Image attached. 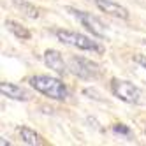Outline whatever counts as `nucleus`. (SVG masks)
<instances>
[{"instance_id": "nucleus-1", "label": "nucleus", "mask_w": 146, "mask_h": 146, "mask_svg": "<svg viewBox=\"0 0 146 146\" xmlns=\"http://www.w3.org/2000/svg\"><path fill=\"white\" fill-rule=\"evenodd\" d=\"M30 85L37 92L44 93L49 99L67 100V97H69V88L65 86V83L60 81L58 78H51V76H46V74H37V76L30 78Z\"/></svg>"}, {"instance_id": "nucleus-2", "label": "nucleus", "mask_w": 146, "mask_h": 146, "mask_svg": "<svg viewBox=\"0 0 146 146\" xmlns=\"http://www.w3.org/2000/svg\"><path fill=\"white\" fill-rule=\"evenodd\" d=\"M56 37L60 42L69 44V46H74L78 49H85V51H97V53H102L104 48L99 46L95 40H92L90 37L78 34V32H70V30H56Z\"/></svg>"}, {"instance_id": "nucleus-3", "label": "nucleus", "mask_w": 146, "mask_h": 146, "mask_svg": "<svg viewBox=\"0 0 146 146\" xmlns=\"http://www.w3.org/2000/svg\"><path fill=\"white\" fill-rule=\"evenodd\" d=\"M69 69L72 74L81 79H97L100 76V67L95 62L83 56H72L69 60Z\"/></svg>"}, {"instance_id": "nucleus-4", "label": "nucleus", "mask_w": 146, "mask_h": 146, "mask_svg": "<svg viewBox=\"0 0 146 146\" xmlns=\"http://www.w3.org/2000/svg\"><path fill=\"white\" fill-rule=\"evenodd\" d=\"M111 92L118 99H121L123 102H129V104H139L141 102V90L129 81H121L116 78L111 79Z\"/></svg>"}, {"instance_id": "nucleus-5", "label": "nucleus", "mask_w": 146, "mask_h": 146, "mask_svg": "<svg viewBox=\"0 0 146 146\" xmlns=\"http://www.w3.org/2000/svg\"><path fill=\"white\" fill-rule=\"evenodd\" d=\"M67 11H69L72 16H76L79 21H81V25L85 27L88 32H92V35L100 37V39L106 37V27H104V23L100 21L97 16H93L92 13L79 11V9H74V7H67Z\"/></svg>"}, {"instance_id": "nucleus-6", "label": "nucleus", "mask_w": 146, "mask_h": 146, "mask_svg": "<svg viewBox=\"0 0 146 146\" xmlns=\"http://www.w3.org/2000/svg\"><path fill=\"white\" fill-rule=\"evenodd\" d=\"M44 64L51 69V70H55L58 76H65L67 74V65H65V62L64 58H62L60 55V51L56 49H48L46 53H44Z\"/></svg>"}, {"instance_id": "nucleus-7", "label": "nucleus", "mask_w": 146, "mask_h": 146, "mask_svg": "<svg viewBox=\"0 0 146 146\" xmlns=\"http://www.w3.org/2000/svg\"><path fill=\"white\" fill-rule=\"evenodd\" d=\"M93 2H95V5L100 9L102 13L111 14L114 18H120V19H129V11L123 5L113 2V0H93Z\"/></svg>"}, {"instance_id": "nucleus-8", "label": "nucleus", "mask_w": 146, "mask_h": 146, "mask_svg": "<svg viewBox=\"0 0 146 146\" xmlns=\"http://www.w3.org/2000/svg\"><path fill=\"white\" fill-rule=\"evenodd\" d=\"M0 92H2L4 97L14 99V100H28V99H30V93H28L25 88L14 85V83H7V81H2V83H0Z\"/></svg>"}, {"instance_id": "nucleus-9", "label": "nucleus", "mask_w": 146, "mask_h": 146, "mask_svg": "<svg viewBox=\"0 0 146 146\" xmlns=\"http://www.w3.org/2000/svg\"><path fill=\"white\" fill-rule=\"evenodd\" d=\"M19 134H21V139L30 146H46L48 144V141H44L42 135H39L30 127H19Z\"/></svg>"}, {"instance_id": "nucleus-10", "label": "nucleus", "mask_w": 146, "mask_h": 146, "mask_svg": "<svg viewBox=\"0 0 146 146\" xmlns=\"http://www.w3.org/2000/svg\"><path fill=\"white\" fill-rule=\"evenodd\" d=\"M5 27H7V30H11V32L18 37V39H23V40H27V39H30L32 37V34H30V30L28 28H25L21 23H18V21H14V19H5V23H4Z\"/></svg>"}, {"instance_id": "nucleus-11", "label": "nucleus", "mask_w": 146, "mask_h": 146, "mask_svg": "<svg viewBox=\"0 0 146 146\" xmlns=\"http://www.w3.org/2000/svg\"><path fill=\"white\" fill-rule=\"evenodd\" d=\"M13 2H14V5L19 9V11H21V13H25V16L32 18V19L39 18V9H37V7H34L32 4L23 2V0H13Z\"/></svg>"}, {"instance_id": "nucleus-12", "label": "nucleus", "mask_w": 146, "mask_h": 146, "mask_svg": "<svg viewBox=\"0 0 146 146\" xmlns=\"http://www.w3.org/2000/svg\"><path fill=\"white\" fill-rule=\"evenodd\" d=\"M113 130L116 132V134L127 135V137H130V135H132V130L127 127V125H123V123H114V125H113Z\"/></svg>"}, {"instance_id": "nucleus-13", "label": "nucleus", "mask_w": 146, "mask_h": 146, "mask_svg": "<svg viewBox=\"0 0 146 146\" xmlns=\"http://www.w3.org/2000/svg\"><path fill=\"white\" fill-rule=\"evenodd\" d=\"M132 58H134L135 64H139V65H143V67L146 69V55H139V53H137V55H134Z\"/></svg>"}, {"instance_id": "nucleus-14", "label": "nucleus", "mask_w": 146, "mask_h": 146, "mask_svg": "<svg viewBox=\"0 0 146 146\" xmlns=\"http://www.w3.org/2000/svg\"><path fill=\"white\" fill-rule=\"evenodd\" d=\"M85 93H86V95H93V99H100V97L97 95V92H93V90H90V88H86Z\"/></svg>"}, {"instance_id": "nucleus-15", "label": "nucleus", "mask_w": 146, "mask_h": 146, "mask_svg": "<svg viewBox=\"0 0 146 146\" xmlns=\"http://www.w3.org/2000/svg\"><path fill=\"white\" fill-rule=\"evenodd\" d=\"M0 139H2V141H0V144H2V146H9V144H11V143H9L5 137H4V135H2V137H0Z\"/></svg>"}, {"instance_id": "nucleus-16", "label": "nucleus", "mask_w": 146, "mask_h": 146, "mask_svg": "<svg viewBox=\"0 0 146 146\" xmlns=\"http://www.w3.org/2000/svg\"><path fill=\"white\" fill-rule=\"evenodd\" d=\"M144 44H146V40H144Z\"/></svg>"}]
</instances>
